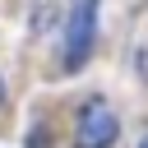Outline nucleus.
Segmentation results:
<instances>
[{
  "instance_id": "1",
  "label": "nucleus",
  "mask_w": 148,
  "mask_h": 148,
  "mask_svg": "<svg viewBox=\"0 0 148 148\" xmlns=\"http://www.w3.org/2000/svg\"><path fill=\"white\" fill-rule=\"evenodd\" d=\"M92 37H97V0H79L74 14H69V23H65V51H60V65L69 74L88 60Z\"/></svg>"
},
{
  "instance_id": "2",
  "label": "nucleus",
  "mask_w": 148,
  "mask_h": 148,
  "mask_svg": "<svg viewBox=\"0 0 148 148\" xmlns=\"http://www.w3.org/2000/svg\"><path fill=\"white\" fill-rule=\"evenodd\" d=\"M116 134H120L116 111H111L102 97H88L83 111H79V125H74V148H111Z\"/></svg>"
},
{
  "instance_id": "3",
  "label": "nucleus",
  "mask_w": 148,
  "mask_h": 148,
  "mask_svg": "<svg viewBox=\"0 0 148 148\" xmlns=\"http://www.w3.org/2000/svg\"><path fill=\"white\" fill-rule=\"evenodd\" d=\"M46 143H51L46 130H32V134H28V148H46Z\"/></svg>"
},
{
  "instance_id": "4",
  "label": "nucleus",
  "mask_w": 148,
  "mask_h": 148,
  "mask_svg": "<svg viewBox=\"0 0 148 148\" xmlns=\"http://www.w3.org/2000/svg\"><path fill=\"white\" fill-rule=\"evenodd\" d=\"M134 65H139V69H143V79H148V46H143V51L134 56Z\"/></svg>"
},
{
  "instance_id": "5",
  "label": "nucleus",
  "mask_w": 148,
  "mask_h": 148,
  "mask_svg": "<svg viewBox=\"0 0 148 148\" xmlns=\"http://www.w3.org/2000/svg\"><path fill=\"white\" fill-rule=\"evenodd\" d=\"M139 148H148V134H143V139H139Z\"/></svg>"
},
{
  "instance_id": "6",
  "label": "nucleus",
  "mask_w": 148,
  "mask_h": 148,
  "mask_svg": "<svg viewBox=\"0 0 148 148\" xmlns=\"http://www.w3.org/2000/svg\"><path fill=\"white\" fill-rule=\"evenodd\" d=\"M0 102H5V83H0Z\"/></svg>"
}]
</instances>
